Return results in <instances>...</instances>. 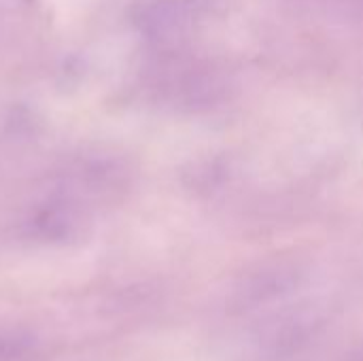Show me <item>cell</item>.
Listing matches in <instances>:
<instances>
[{"instance_id":"6da1fadb","label":"cell","mask_w":363,"mask_h":361,"mask_svg":"<svg viewBox=\"0 0 363 361\" xmlns=\"http://www.w3.org/2000/svg\"><path fill=\"white\" fill-rule=\"evenodd\" d=\"M21 349H23L21 340L0 334V361H6L11 360V357H15V355H19Z\"/></svg>"}]
</instances>
